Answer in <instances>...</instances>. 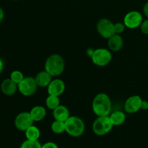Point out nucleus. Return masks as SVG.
<instances>
[{
    "label": "nucleus",
    "mask_w": 148,
    "mask_h": 148,
    "mask_svg": "<svg viewBox=\"0 0 148 148\" xmlns=\"http://www.w3.org/2000/svg\"><path fill=\"white\" fill-rule=\"evenodd\" d=\"M40 135V130L36 126L32 125L25 131V136L27 140H38Z\"/></svg>",
    "instance_id": "a211bd4d"
},
{
    "label": "nucleus",
    "mask_w": 148,
    "mask_h": 148,
    "mask_svg": "<svg viewBox=\"0 0 148 148\" xmlns=\"http://www.w3.org/2000/svg\"><path fill=\"white\" fill-rule=\"evenodd\" d=\"M65 68L64 59L59 54H52L45 62V70L52 77H56L63 73Z\"/></svg>",
    "instance_id": "f03ea898"
},
{
    "label": "nucleus",
    "mask_w": 148,
    "mask_h": 148,
    "mask_svg": "<svg viewBox=\"0 0 148 148\" xmlns=\"http://www.w3.org/2000/svg\"><path fill=\"white\" fill-rule=\"evenodd\" d=\"M140 29H141L142 33H144L145 35H148V19L143 21L140 25Z\"/></svg>",
    "instance_id": "b1692460"
},
{
    "label": "nucleus",
    "mask_w": 148,
    "mask_h": 148,
    "mask_svg": "<svg viewBox=\"0 0 148 148\" xmlns=\"http://www.w3.org/2000/svg\"><path fill=\"white\" fill-rule=\"evenodd\" d=\"M41 148H59V147L56 143L49 142V143H46L44 145H43L41 146Z\"/></svg>",
    "instance_id": "393cba45"
},
{
    "label": "nucleus",
    "mask_w": 148,
    "mask_h": 148,
    "mask_svg": "<svg viewBox=\"0 0 148 148\" xmlns=\"http://www.w3.org/2000/svg\"><path fill=\"white\" fill-rule=\"evenodd\" d=\"M30 116L34 121H40L46 117V108L41 106H34L30 111Z\"/></svg>",
    "instance_id": "dca6fc26"
},
{
    "label": "nucleus",
    "mask_w": 148,
    "mask_h": 148,
    "mask_svg": "<svg viewBox=\"0 0 148 148\" xmlns=\"http://www.w3.org/2000/svg\"><path fill=\"white\" fill-rule=\"evenodd\" d=\"M47 90L49 95L59 96L64 92L65 83L60 79H52L49 86L47 87Z\"/></svg>",
    "instance_id": "9b49d317"
},
{
    "label": "nucleus",
    "mask_w": 148,
    "mask_h": 148,
    "mask_svg": "<svg viewBox=\"0 0 148 148\" xmlns=\"http://www.w3.org/2000/svg\"><path fill=\"white\" fill-rule=\"evenodd\" d=\"M124 46V40L121 35L114 34L110 37L108 40V49L114 52H117L121 50Z\"/></svg>",
    "instance_id": "ddd939ff"
},
{
    "label": "nucleus",
    "mask_w": 148,
    "mask_h": 148,
    "mask_svg": "<svg viewBox=\"0 0 148 148\" xmlns=\"http://www.w3.org/2000/svg\"><path fill=\"white\" fill-rule=\"evenodd\" d=\"M143 21L141 13L138 11H131L127 13L124 18V23L129 29H135L140 27Z\"/></svg>",
    "instance_id": "6e6552de"
},
{
    "label": "nucleus",
    "mask_w": 148,
    "mask_h": 148,
    "mask_svg": "<svg viewBox=\"0 0 148 148\" xmlns=\"http://www.w3.org/2000/svg\"><path fill=\"white\" fill-rule=\"evenodd\" d=\"M4 13L3 10L1 9V7H0V23L2 22L3 19H4Z\"/></svg>",
    "instance_id": "cd10ccee"
},
{
    "label": "nucleus",
    "mask_w": 148,
    "mask_h": 148,
    "mask_svg": "<svg viewBox=\"0 0 148 148\" xmlns=\"http://www.w3.org/2000/svg\"><path fill=\"white\" fill-rule=\"evenodd\" d=\"M18 90V85L16 84L14 81L10 78L5 79L1 84V90L4 95H13Z\"/></svg>",
    "instance_id": "f8f14e48"
},
{
    "label": "nucleus",
    "mask_w": 148,
    "mask_h": 148,
    "mask_svg": "<svg viewBox=\"0 0 148 148\" xmlns=\"http://www.w3.org/2000/svg\"><path fill=\"white\" fill-rule=\"evenodd\" d=\"M13 1H18V0H13Z\"/></svg>",
    "instance_id": "c756f323"
},
{
    "label": "nucleus",
    "mask_w": 148,
    "mask_h": 148,
    "mask_svg": "<svg viewBox=\"0 0 148 148\" xmlns=\"http://www.w3.org/2000/svg\"><path fill=\"white\" fill-rule=\"evenodd\" d=\"M143 12H144L145 15L147 17L148 19V2L146 3L143 7Z\"/></svg>",
    "instance_id": "bb28decb"
},
{
    "label": "nucleus",
    "mask_w": 148,
    "mask_h": 148,
    "mask_svg": "<svg viewBox=\"0 0 148 148\" xmlns=\"http://www.w3.org/2000/svg\"><path fill=\"white\" fill-rule=\"evenodd\" d=\"M143 99L139 95H132L127 99L124 103V110L128 114H135L141 109Z\"/></svg>",
    "instance_id": "9d476101"
},
{
    "label": "nucleus",
    "mask_w": 148,
    "mask_h": 148,
    "mask_svg": "<svg viewBox=\"0 0 148 148\" xmlns=\"http://www.w3.org/2000/svg\"><path fill=\"white\" fill-rule=\"evenodd\" d=\"M111 121L114 126H120L124 124L126 121V115L124 112L120 111H116L112 113L109 116Z\"/></svg>",
    "instance_id": "f3484780"
},
{
    "label": "nucleus",
    "mask_w": 148,
    "mask_h": 148,
    "mask_svg": "<svg viewBox=\"0 0 148 148\" xmlns=\"http://www.w3.org/2000/svg\"><path fill=\"white\" fill-rule=\"evenodd\" d=\"M38 85L35 78L32 77H27L23 79L20 83L18 84V90L24 96H31L36 93Z\"/></svg>",
    "instance_id": "423d86ee"
},
{
    "label": "nucleus",
    "mask_w": 148,
    "mask_h": 148,
    "mask_svg": "<svg viewBox=\"0 0 148 148\" xmlns=\"http://www.w3.org/2000/svg\"><path fill=\"white\" fill-rule=\"evenodd\" d=\"M46 105L49 109L54 110L56 107L60 105V100L59 96L49 95L46 100Z\"/></svg>",
    "instance_id": "6ab92c4d"
},
{
    "label": "nucleus",
    "mask_w": 148,
    "mask_h": 148,
    "mask_svg": "<svg viewBox=\"0 0 148 148\" xmlns=\"http://www.w3.org/2000/svg\"><path fill=\"white\" fill-rule=\"evenodd\" d=\"M97 30L100 36L104 38L108 39L110 37L116 34L114 24L111 20L106 18H102L98 22Z\"/></svg>",
    "instance_id": "0eeeda50"
},
{
    "label": "nucleus",
    "mask_w": 148,
    "mask_h": 148,
    "mask_svg": "<svg viewBox=\"0 0 148 148\" xmlns=\"http://www.w3.org/2000/svg\"><path fill=\"white\" fill-rule=\"evenodd\" d=\"M52 132L55 134H62L65 132V123L64 121H57L55 120L51 126Z\"/></svg>",
    "instance_id": "aec40b11"
},
{
    "label": "nucleus",
    "mask_w": 148,
    "mask_h": 148,
    "mask_svg": "<svg viewBox=\"0 0 148 148\" xmlns=\"http://www.w3.org/2000/svg\"><path fill=\"white\" fill-rule=\"evenodd\" d=\"M3 69H4V62H3V61L0 59V75H1V73L2 72Z\"/></svg>",
    "instance_id": "c85d7f7f"
},
{
    "label": "nucleus",
    "mask_w": 148,
    "mask_h": 148,
    "mask_svg": "<svg viewBox=\"0 0 148 148\" xmlns=\"http://www.w3.org/2000/svg\"><path fill=\"white\" fill-rule=\"evenodd\" d=\"M25 78L24 75H23V72H21L20 71L18 70H14L10 75V79L12 81H14L16 84L18 85L19 83L22 82L23 80V79Z\"/></svg>",
    "instance_id": "4be33fe9"
},
{
    "label": "nucleus",
    "mask_w": 148,
    "mask_h": 148,
    "mask_svg": "<svg viewBox=\"0 0 148 148\" xmlns=\"http://www.w3.org/2000/svg\"><path fill=\"white\" fill-rule=\"evenodd\" d=\"M111 101L106 93H98L92 101V108L94 114L98 116H109L111 111Z\"/></svg>",
    "instance_id": "f257e3e1"
},
{
    "label": "nucleus",
    "mask_w": 148,
    "mask_h": 148,
    "mask_svg": "<svg viewBox=\"0 0 148 148\" xmlns=\"http://www.w3.org/2000/svg\"><path fill=\"white\" fill-rule=\"evenodd\" d=\"M126 26L124 23H116L114 24V30L116 34H121L125 30Z\"/></svg>",
    "instance_id": "5701e85b"
},
{
    "label": "nucleus",
    "mask_w": 148,
    "mask_h": 148,
    "mask_svg": "<svg viewBox=\"0 0 148 148\" xmlns=\"http://www.w3.org/2000/svg\"><path fill=\"white\" fill-rule=\"evenodd\" d=\"M65 132L74 137H80L85 130L84 121L77 116H69L65 121Z\"/></svg>",
    "instance_id": "7ed1b4c3"
},
{
    "label": "nucleus",
    "mask_w": 148,
    "mask_h": 148,
    "mask_svg": "<svg viewBox=\"0 0 148 148\" xmlns=\"http://www.w3.org/2000/svg\"><path fill=\"white\" fill-rule=\"evenodd\" d=\"M35 79L38 86L40 88H46L52 81V76L49 72L44 70L38 72L36 75Z\"/></svg>",
    "instance_id": "4468645a"
},
{
    "label": "nucleus",
    "mask_w": 148,
    "mask_h": 148,
    "mask_svg": "<svg viewBox=\"0 0 148 148\" xmlns=\"http://www.w3.org/2000/svg\"><path fill=\"white\" fill-rule=\"evenodd\" d=\"M34 121L30 116V112H21L16 116L14 125L18 130L25 132L27 129L33 125Z\"/></svg>",
    "instance_id": "1a4fd4ad"
},
{
    "label": "nucleus",
    "mask_w": 148,
    "mask_h": 148,
    "mask_svg": "<svg viewBox=\"0 0 148 148\" xmlns=\"http://www.w3.org/2000/svg\"><path fill=\"white\" fill-rule=\"evenodd\" d=\"M94 64L98 66H105L111 62L112 55L108 49L100 48L94 50L93 53L91 56Z\"/></svg>",
    "instance_id": "39448f33"
},
{
    "label": "nucleus",
    "mask_w": 148,
    "mask_h": 148,
    "mask_svg": "<svg viewBox=\"0 0 148 148\" xmlns=\"http://www.w3.org/2000/svg\"><path fill=\"white\" fill-rule=\"evenodd\" d=\"M113 127L109 116H98L92 124V131L96 135L103 136L109 133Z\"/></svg>",
    "instance_id": "20e7f679"
},
{
    "label": "nucleus",
    "mask_w": 148,
    "mask_h": 148,
    "mask_svg": "<svg viewBox=\"0 0 148 148\" xmlns=\"http://www.w3.org/2000/svg\"><path fill=\"white\" fill-rule=\"evenodd\" d=\"M53 116L55 120L64 121L70 116L69 111L65 106L59 105L53 110Z\"/></svg>",
    "instance_id": "2eb2a0df"
},
{
    "label": "nucleus",
    "mask_w": 148,
    "mask_h": 148,
    "mask_svg": "<svg viewBox=\"0 0 148 148\" xmlns=\"http://www.w3.org/2000/svg\"><path fill=\"white\" fill-rule=\"evenodd\" d=\"M141 109L145 110H148V101H143V102H142L141 104Z\"/></svg>",
    "instance_id": "a878e982"
},
{
    "label": "nucleus",
    "mask_w": 148,
    "mask_h": 148,
    "mask_svg": "<svg viewBox=\"0 0 148 148\" xmlns=\"http://www.w3.org/2000/svg\"><path fill=\"white\" fill-rule=\"evenodd\" d=\"M41 146L38 140H27L23 142L20 148H41Z\"/></svg>",
    "instance_id": "412c9836"
}]
</instances>
